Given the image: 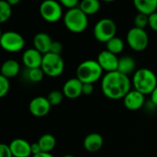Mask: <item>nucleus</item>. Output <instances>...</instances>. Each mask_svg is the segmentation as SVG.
<instances>
[{"instance_id": "1", "label": "nucleus", "mask_w": 157, "mask_h": 157, "mask_svg": "<svg viewBox=\"0 0 157 157\" xmlns=\"http://www.w3.org/2000/svg\"><path fill=\"white\" fill-rule=\"evenodd\" d=\"M131 87L132 82L129 76L118 71L107 73L101 79V90L104 96L112 100L124 98L132 90Z\"/></svg>"}, {"instance_id": "2", "label": "nucleus", "mask_w": 157, "mask_h": 157, "mask_svg": "<svg viewBox=\"0 0 157 157\" xmlns=\"http://www.w3.org/2000/svg\"><path fill=\"white\" fill-rule=\"evenodd\" d=\"M132 86L144 96L151 95L157 87L156 75L148 68H140L133 74Z\"/></svg>"}, {"instance_id": "3", "label": "nucleus", "mask_w": 157, "mask_h": 157, "mask_svg": "<svg viewBox=\"0 0 157 157\" xmlns=\"http://www.w3.org/2000/svg\"><path fill=\"white\" fill-rule=\"evenodd\" d=\"M103 70L97 60H86L82 62L76 69V77L83 84H94L102 79Z\"/></svg>"}, {"instance_id": "4", "label": "nucleus", "mask_w": 157, "mask_h": 157, "mask_svg": "<svg viewBox=\"0 0 157 157\" xmlns=\"http://www.w3.org/2000/svg\"><path fill=\"white\" fill-rule=\"evenodd\" d=\"M63 23L69 31L81 33L85 31L88 26V16L79 7L69 9L63 15Z\"/></svg>"}, {"instance_id": "5", "label": "nucleus", "mask_w": 157, "mask_h": 157, "mask_svg": "<svg viewBox=\"0 0 157 157\" xmlns=\"http://www.w3.org/2000/svg\"><path fill=\"white\" fill-rule=\"evenodd\" d=\"M117 25L116 23L108 17L99 19L94 26L93 34L95 39L99 42L107 43L109 40L116 37Z\"/></svg>"}, {"instance_id": "6", "label": "nucleus", "mask_w": 157, "mask_h": 157, "mask_svg": "<svg viewBox=\"0 0 157 157\" xmlns=\"http://www.w3.org/2000/svg\"><path fill=\"white\" fill-rule=\"evenodd\" d=\"M45 75L50 77H57L61 75L64 70V62L61 55L52 52L43 55L41 67Z\"/></svg>"}, {"instance_id": "7", "label": "nucleus", "mask_w": 157, "mask_h": 157, "mask_svg": "<svg viewBox=\"0 0 157 157\" xmlns=\"http://www.w3.org/2000/svg\"><path fill=\"white\" fill-rule=\"evenodd\" d=\"M126 40L130 48L135 52H142L145 50L149 44V36L146 30L136 27L129 29Z\"/></svg>"}, {"instance_id": "8", "label": "nucleus", "mask_w": 157, "mask_h": 157, "mask_svg": "<svg viewBox=\"0 0 157 157\" xmlns=\"http://www.w3.org/2000/svg\"><path fill=\"white\" fill-rule=\"evenodd\" d=\"M0 44L1 47L8 52H17L24 48L25 40L21 34L8 30L1 34Z\"/></svg>"}, {"instance_id": "9", "label": "nucleus", "mask_w": 157, "mask_h": 157, "mask_svg": "<svg viewBox=\"0 0 157 157\" xmlns=\"http://www.w3.org/2000/svg\"><path fill=\"white\" fill-rule=\"evenodd\" d=\"M40 14L47 22H57L63 17V6L55 0H45L40 6Z\"/></svg>"}, {"instance_id": "10", "label": "nucleus", "mask_w": 157, "mask_h": 157, "mask_svg": "<svg viewBox=\"0 0 157 157\" xmlns=\"http://www.w3.org/2000/svg\"><path fill=\"white\" fill-rule=\"evenodd\" d=\"M119 59L120 58H118L116 54L109 52L108 50H104L98 53L97 62L103 71H106L107 73H111L118 70Z\"/></svg>"}, {"instance_id": "11", "label": "nucleus", "mask_w": 157, "mask_h": 157, "mask_svg": "<svg viewBox=\"0 0 157 157\" xmlns=\"http://www.w3.org/2000/svg\"><path fill=\"white\" fill-rule=\"evenodd\" d=\"M51 108H52V105L48 101L47 98H44L41 96L34 98L29 102V112L33 116L38 117V118L46 116L50 112Z\"/></svg>"}, {"instance_id": "12", "label": "nucleus", "mask_w": 157, "mask_h": 157, "mask_svg": "<svg viewBox=\"0 0 157 157\" xmlns=\"http://www.w3.org/2000/svg\"><path fill=\"white\" fill-rule=\"evenodd\" d=\"M145 102V96L141 92L132 89L123 98V103L126 109L129 110H139L142 109Z\"/></svg>"}, {"instance_id": "13", "label": "nucleus", "mask_w": 157, "mask_h": 157, "mask_svg": "<svg viewBox=\"0 0 157 157\" xmlns=\"http://www.w3.org/2000/svg\"><path fill=\"white\" fill-rule=\"evenodd\" d=\"M8 145L13 155V157L32 156L31 144H29L27 140L21 138L14 139L10 142Z\"/></svg>"}, {"instance_id": "14", "label": "nucleus", "mask_w": 157, "mask_h": 157, "mask_svg": "<svg viewBox=\"0 0 157 157\" xmlns=\"http://www.w3.org/2000/svg\"><path fill=\"white\" fill-rule=\"evenodd\" d=\"M43 54L37 51L35 48L26 50L22 54V62L27 69L40 68L42 63Z\"/></svg>"}, {"instance_id": "15", "label": "nucleus", "mask_w": 157, "mask_h": 157, "mask_svg": "<svg viewBox=\"0 0 157 157\" xmlns=\"http://www.w3.org/2000/svg\"><path fill=\"white\" fill-rule=\"evenodd\" d=\"M63 93L67 98L75 99L83 95V83L77 77L70 78L63 84Z\"/></svg>"}, {"instance_id": "16", "label": "nucleus", "mask_w": 157, "mask_h": 157, "mask_svg": "<svg viewBox=\"0 0 157 157\" xmlns=\"http://www.w3.org/2000/svg\"><path fill=\"white\" fill-rule=\"evenodd\" d=\"M53 40L51 36L45 32H39L33 38V46L43 55L49 53L51 51V47Z\"/></svg>"}, {"instance_id": "17", "label": "nucleus", "mask_w": 157, "mask_h": 157, "mask_svg": "<svg viewBox=\"0 0 157 157\" xmlns=\"http://www.w3.org/2000/svg\"><path fill=\"white\" fill-rule=\"evenodd\" d=\"M103 144H104L103 137L101 136V134L97 132L89 133L88 135L86 136L84 140V147L89 153H96L99 151L102 148Z\"/></svg>"}, {"instance_id": "18", "label": "nucleus", "mask_w": 157, "mask_h": 157, "mask_svg": "<svg viewBox=\"0 0 157 157\" xmlns=\"http://www.w3.org/2000/svg\"><path fill=\"white\" fill-rule=\"evenodd\" d=\"M133 4L140 14L149 17L157 12V0H135Z\"/></svg>"}, {"instance_id": "19", "label": "nucleus", "mask_w": 157, "mask_h": 157, "mask_svg": "<svg viewBox=\"0 0 157 157\" xmlns=\"http://www.w3.org/2000/svg\"><path fill=\"white\" fill-rule=\"evenodd\" d=\"M20 66L16 60H6L1 66V75L9 79L17 76L19 73Z\"/></svg>"}, {"instance_id": "20", "label": "nucleus", "mask_w": 157, "mask_h": 157, "mask_svg": "<svg viewBox=\"0 0 157 157\" xmlns=\"http://www.w3.org/2000/svg\"><path fill=\"white\" fill-rule=\"evenodd\" d=\"M136 63L132 56L126 55L122 56L119 59V65H118V72L129 76L131 74L135 73Z\"/></svg>"}, {"instance_id": "21", "label": "nucleus", "mask_w": 157, "mask_h": 157, "mask_svg": "<svg viewBox=\"0 0 157 157\" xmlns=\"http://www.w3.org/2000/svg\"><path fill=\"white\" fill-rule=\"evenodd\" d=\"M37 143L39 144L41 152L43 153H51L56 145V140L54 136L50 133H45L41 135Z\"/></svg>"}, {"instance_id": "22", "label": "nucleus", "mask_w": 157, "mask_h": 157, "mask_svg": "<svg viewBox=\"0 0 157 157\" xmlns=\"http://www.w3.org/2000/svg\"><path fill=\"white\" fill-rule=\"evenodd\" d=\"M79 8L86 15H94L98 12L100 8V3L98 0H83L80 5Z\"/></svg>"}, {"instance_id": "23", "label": "nucleus", "mask_w": 157, "mask_h": 157, "mask_svg": "<svg viewBox=\"0 0 157 157\" xmlns=\"http://www.w3.org/2000/svg\"><path fill=\"white\" fill-rule=\"evenodd\" d=\"M106 47L109 52L114 53V54H119L121 53L123 49H124V41L119 38V37H114L113 39H111L110 40H109L107 43H106Z\"/></svg>"}, {"instance_id": "24", "label": "nucleus", "mask_w": 157, "mask_h": 157, "mask_svg": "<svg viewBox=\"0 0 157 157\" xmlns=\"http://www.w3.org/2000/svg\"><path fill=\"white\" fill-rule=\"evenodd\" d=\"M12 14V6L7 2V0L0 1V22L4 23L7 21Z\"/></svg>"}, {"instance_id": "25", "label": "nucleus", "mask_w": 157, "mask_h": 157, "mask_svg": "<svg viewBox=\"0 0 157 157\" xmlns=\"http://www.w3.org/2000/svg\"><path fill=\"white\" fill-rule=\"evenodd\" d=\"M44 72L41 68H34V69H27L26 75L28 80L32 83H39L43 79Z\"/></svg>"}, {"instance_id": "26", "label": "nucleus", "mask_w": 157, "mask_h": 157, "mask_svg": "<svg viewBox=\"0 0 157 157\" xmlns=\"http://www.w3.org/2000/svg\"><path fill=\"white\" fill-rule=\"evenodd\" d=\"M63 97H64V95L63 92L58 91V90H53L49 93L47 99L52 106H58L59 104L62 103Z\"/></svg>"}, {"instance_id": "27", "label": "nucleus", "mask_w": 157, "mask_h": 157, "mask_svg": "<svg viewBox=\"0 0 157 157\" xmlns=\"http://www.w3.org/2000/svg\"><path fill=\"white\" fill-rule=\"evenodd\" d=\"M134 27L144 29L147 26H149V17L144 14H138L134 18Z\"/></svg>"}, {"instance_id": "28", "label": "nucleus", "mask_w": 157, "mask_h": 157, "mask_svg": "<svg viewBox=\"0 0 157 157\" xmlns=\"http://www.w3.org/2000/svg\"><path fill=\"white\" fill-rule=\"evenodd\" d=\"M10 89L9 80L2 75H0V98H4Z\"/></svg>"}, {"instance_id": "29", "label": "nucleus", "mask_w": 157, "mask_h": 157, "mask_svg": "<svg viewBox=\"0 0 157 157\" xmlns=\"http://www.w3.org/2000/svg\"><path fill=\"white\" fill-rule=\"evenodd\" d=\"M60 3L63 7H66L68 10L79 7V5H80L78 0H61Z\"/></svg>"}, {"instance_id": "30", "label": "nucleus", "mask_w": 157, "mask_h": 157, "mask_svg": "<svg viewBox=\"0 0 157 157\" xmlns=\"http://www.w3.org/2000/svg\"><path fill=\"white\" fill-rule=\"evenodd\" d=\"M63 44L60 42V41H56V40H53L52 44V47H51V51L50 52L52 53H54V54H59L61 55V52H63Z\"/></svg>"}, {"instance_id": "31", "label": "nucleus", "mask_w": 157, "mask_h": 157, "mask_svg": "<svg viewBox=\"0 0 157 157\" xmlns=\"http://www.w3.org/2000/svg\"><path fill=\"white\" fill-rule=\"evenodd\" d=\"M0 157H13L9 145L5 144H0Z\"/></svg>"}, {"instance_id": "32", "label": "nucleus", "mask_w": 157, "mask_h": 157, "mask_svg": "<svg viewBox=\"0 0 157 157\" xmlns=\"http://www.w3.org/2000/svg\"><path fill=\"white\" fill-rule=\"evenodd\" d=\"M149 27L157 32V12L149 16Z\"/></svg>"}, {"instance_id": "33", "label": "nucleus", "mask_w": 157, "mask_h": 157, "mask_svg": "<svg viewBox=\"0 0 157 157\" xmlns=\"http://www.w3.org/2000/svg\"><path fill=\"white\" fill-rule=\"evenodd\" d=\"M94 86L93 84H83V95L89 96L93 93Z\"/></svg>"}, {"instance_id": "34", "label": "nucleus", "mask_w": 157, "mask_h": 157, "mask_svg": "<svg viewBox=\"0 0 157 157\" xmlns=\"http://www.w3.org/2000/svg\"><path fill=\"white\" fill-rule=\"evenodd\" d=\"M40 153H41V149H40L39 144L38 143L31 144V154H32V156L36 155H39Z\"/></svg>"}, {"instance_id": "35", "label": "nucleus", "mask_w": 157, "mask_h": 157, "mask_svg": "<svg viewBox=\"0 0 157 157\" xmlns=\"http://www.w3.org/2000/svg\"><path fill=\"white\" fill-rule=\"evenodd\" d=\"M150 96H151V102L155 106H157V87L154 90V92Z\"/></svg>"}, {"instance_id": "36", "label": "nucleus", "mask_w": 157, "mask_h": 157, "mask_svg": "<svg viewBox=\"0 0 157 157\" xmlns=\"http://www.w3.org/2000/svg\"><path fill=\"white\" fill-rule=\"evenodd\" d=\"M31 157H54L51 153H43V152H41L40 154H39V155H33V156Z\"/></svg>"}, {"instance_id": "37", "label": "nucleus", "mask_w": 157, "mask_h": 157, "mask_svg": "<svg viewBox=\"0 0 157 157\" xmlns=\"http://www.w3.org/2000/svg\"><path fill=\"white\" fill-rule=\"evenodd\" d=\"M7 2L11 5V6H14V5H17L19 3V0H7Z\"/></svg>"}, {"instance_id": "38", "label": "nucleus", "mask_w": 157, "mask_h": 157, "mask_svg": "<svg viewBox=\"0 0 157 157\" xmlns=\"http://www.w3.org/2000/svg\"><path fill=\"white\" fill-rule=\"evenodd\" d=\"M63 157H75L74 155H64Z\"/></svg>"}]
</instances>
